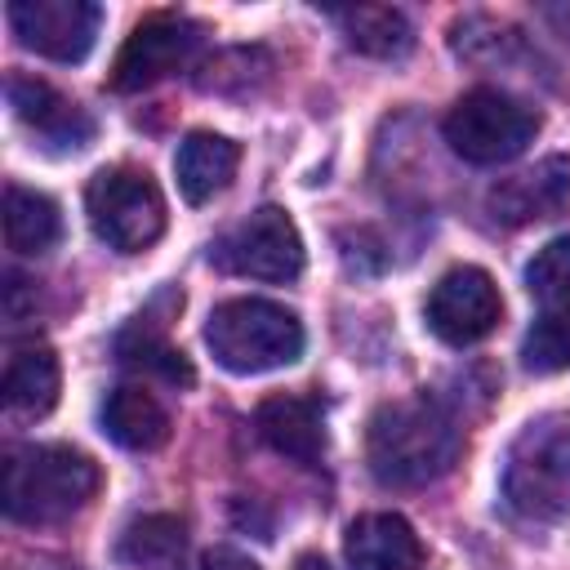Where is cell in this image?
<instances>
[{
    "label": "cell",
    "mask_w": 570,
    "mask_h": 570,
    "mask_svg": "<svg viewBox=\"0 0 570 570\" xmlns=\"http://www.w3.org/2000/svg\"><path fill=\"white\" fill-rule=\"evenodd\" d=\"M459 450L463 432L454 414L428 392L383 401L365 428V459L383 485H428L459 463Z\"/></svg>",
    "instance_id": "cell-1"
},
{
    "label": "cell",
    "mask_w": 570,
    "mask_h": 570,
    "mask_svg": "<svg viewBox=\"0 0 570 570\" xmlns=\"http://www.w3.org/2000/svg\"><path fill=\"white\" fill-rule=\"evenodd\" d=\"M98 463L71 445H18L4 454L0 503L4 517L27 525L67 521L98 494Z\"/></svg>",
    "instance_id": "cell-2"
},
{
    "label": "cell",
    "mask_w": 570,
    "mask_h": 570,
    "mask_svg": "<svg viewBox=\"0 0 570 570\" xmlns=\"http://www.w3.org/2000/svg\"><path fill=\"white\" fill-rule=\"evenodd\" d=\"M503 499L525 521L570 517V414L530 419L503 459Z\"/></svg>",
    "instance_id": "cell-3"
},
{
    "label": "cell",
    "mask_w": 570,
    "mask_h": 570,
    "mask_svg": "<svg viewBox=\"0 0 570 570\" xmlns=\"http://www.w3.org/2000/svg\"><path fill=\"white\" fill-rule=\"evenodd\" d=\"M214 361L232 374H267L303 356V321L272 298H227L205 321Z\"/></svg>",
    "instance_id": "cell-4"
},
{
    "label": "cell",
    "mask_w": 570,
    "mask_h": 570,
    "mask_svg": "<svg viewBox=\"0 0 570 570\" xmlns=\"http://www.w3.org/2000/svg\"><path fill=\"white\" fill-rule=\"evenodd\" d=\"M441 134H445L450 151L463 156L468 165H508L534 142L539 111L503 89L481 85V89H468L450 107Z\"/></svg>",
    "instance_id": "cell-5"
},
{
    "label": "cell",
    "mask_w": 570,
    "mask_h": 570,
    "mask_svg": "<svg viewBox=\"0 0 570 570\" xmlns=\"http://www.w3.org/2000/svg\"><path fill=\"white\" fill-rule=\"evenodd\" d=\"M85 214L102 245L120 254H142L165 232V196L147 169L111 165L85 187Z\"/></svg>",
    "instance_id": "cell-6"
},
{
    "label": "cell",
    "mask_w": 570,
    "mask_h": 570,
    "mask_svg": "<svg viewBox=\"0 0 570 570\" xmlns=\"http://www.w3.org/2000/svg\"><path fill=\"white\" fill-rule=\"evenodd\" d=\"M209 263L249 281H294L303 272V236L285 209L263 205L209 245Z\"/></svg>",
    "instance_id": "cell-7"
},
{
    "label": "cell",
    "mask_w": 570,
    "mask_h": 570,
    "mask_svg": "<svg viewBox=\"0 0 570 570\" xmlns=\"http://www.w3.org/2000/svg\"><path fill=\"white\" fill-rule=\"evenodd\" d=\"M200 36H205L200 22H191L183 13H151V18H142L125 36V45H120V53L111 62L107 85L116 94H142V89L160 85L165 76H174L178 67H187L196 58Z\"/></svg>",
    "instance_id": "cell-8"
},
{
    "label": "cell",
    "mask_w": 570,
    "mask_h": 570,
    "mask_svg": "<svg viewBox=\"0 0 570 570\" xmlns=\"http://www.w3.org/2000/svg\"><path fill=\"white\" fill-rule=\"evenodd\" d=\"M13 36L22 49L53 58V62H85L98 27H102V4L94 0H13L4 9Z\"/></svg>",
    "instance_id": "cell-9"
},
{
    "label": "cell",
    "mask_w": 570,
    "mask_h": 570,
    "mask_svg": "<svg viewBox=\"0 0 570 570\" xmlns=\"http://www.w3.org/2000/svg\"><path fill=\"white\" fill-rule=\"evenodd\" d=\"M428 330L450 343V347H468V343H481L499 316H503V298H499V285L490 272L463 263V267H450L432 294H428Z\"/></svg>",
    "instance_id": "cell-10"
},
{
    "label": "cell",
    "mask_w": 570,
    "mask_h": 570,
    "mask_svg": "<svg viewBox=\"0 0 570 570\" xmlns=\"http://www.w3.org/2000/svg\"><path fill=\"white\" fill-rule=\"evenodd\" d=\"M485 209L494 223L503 227H525V223H543L570 209V156H543L530 169L499 178L485 196Z\"/></svg>",
    "instance_id": "cell-11"
},
{
    "label": "cell",
    "mask_w": 570,
    "mask_h": 570,
    "mask_svg": "<svg viewBox=\"0 0 570 570\" xmlns=\"http://www.w3.org/2000/svg\"><path fill=\"white\" fill-rule=\"evenodd\" d=\"M4 94H9L13 116H18L40 142H49L53 151H80V147H89V138H94L89 111L76 107L71 98H62L49 80L13 71V76L4 80Z\"/></svg>",
    "instance_id": "cell-12"
},
{
    "label": "cell",
    "mask_w": 570,
    "mask_h": 570,
    "mask_svg": "<svg viewBox=\"0 0 570 570\" xmlns=\"http://www.w3.org/2000/svg\"><path fill=\"white\" fill-rule=\"evenodd\" d=\"M343 557L352 570H423V543L396 512H365L347 525Z\"/></svg>",
    "instance_id": "cell-13"
},
{
    "label": "cell",
    "mask_w": 570,
    "mask_h": 570,
    "mask_svg": "<svg viewBox=\"0 0 570 570\" xmlns=\"http://www.w3.org/2000/svg\"><path fill=\"white\" fill-rule=\"evenodd\" d=\"M254 428L276 454L303 468H316L325 459V419L321 405L307 396H267L254 414Z\"/></svg>",
    "instance_id": "cell-14"
},
{
    "label": "cell",
    "mask_w": 570,
    "mask_h": 570,
    "mask_svg": "<svg viewBox=\"0 0 570 570\" xmlns=\"http://www.w3.org/2000/svg\"><path fill=\"white\" fill-rule=\"evenodd\" d=\"M236 165H240V147L232 138H223V134H209V129L187 134L178 142V151H174L178 191L191 205H205L218 191H227V183L236 178Z\"/></svg>",
    "instance_id": "cell-15"
},
{
    "label": "cell",
    "mask_w": 570,
    "mask_h": 570,
    "mask_svg": "<svg viewBox=\"0 0 570 570\" xmlns=\"http://www.w3.org/2000/svg\"><path fill=\"white\" fill-rule=\"evenodd\" d=\"M58 387H62V374H58V356L40 343H27V347H13L9 361H4V410L18 414V419H45L53 405H58Z\"/></svg>",
    "instance_id": "cell-16"
},
{
    "label": "cell",
    "mask_w": 570,
    "mask_h": 570,
    "mask_svg": "<svg viewBox=\"0 0 570 570\" xmlns=\"http://www.w3.org/2000/svg\"><path fill=\"white\" fill-rule=\"evenodd\" d=\"M102 432L125 450H160L169 441V414L147 387L120 383L102 401Z\"/></svg>",
    "instance_id": "cell-17"
},
{
    "label": "cell",
    "mask_w": 570,
    "mask_h": 570,
    "mask_svg": "<svg viewBox=\"0 0 570 570\" xmlns=\"http://www.w3.org/2000/svg\"><path fill=\"white\" fill-rule=\"evenodd\" d=\"M58 236H62L58 205L36 187L9 183L4 187V240H9V249L22 258H40L58 245Z\"/></svg>",
    "instance_id": "cell-18"
},
{
    "label": "cell",
    "mask_w": 570,
    "mask_h": 570,
    "mask_svg": "<svg viewBox=\"0 0 570 570\" xmlns=\"http://www.w3.org/2000/svg\"><path fill=\"white\" fill-rule=\"evenodd\" d=\"M334 22L343 27L347 49L365 53V58H401L414 45V31L405 22L401 9L392 4H356V9H338Z\"/></svg>",
    "instance_id": "cell-19"
},
{
    "label": "cell",
    "mask_w": 570,
    "mask_h": 570,
    "mask_svg": "<svg viewBox=\"0 0 570 570\" xmlns=\"http://www.w3.org/2000/svg\"><path fill=\"white\" fill-rule=\"evenodd\" d=\"M183 557H187V530L178 517L151 512L120 534V561L138 570H183Z\"/></svg>",
    "instance_id": "cell-20"
},
{
    "label": "cell",
    "mask_w": 570,
    "mask_h": 570,
    "mask_svg": "<svg viewBox=\"0 0 570 570\" xmlns=\"http://www.w3.org/2000/svg\"><path fill=\"white\" fill-rule=\"evenodd\" d=\"M116 356H120L125 365L142 370V374H156V379L174 383V387H191V379H196L191 361H187L178 347H169V343H165L156 330H147V325H129V330L120 334V343H116Z\"/></svg>",
    "instance_id": "cell-21"
},
{
    "label": "cell",
    "mask_w": 570,
    "mask_h": 570,
    "mask_svg": "<svg viewBox=\"0 0 570 570\" xmlns=\"http://www.w3.org/2000/svg\"><path fill=\"white\" fill-rule=\"evenodd\" d=\"M525 289L530 298L552 312V316H570V236L548 240L530 263H525Z\"/></svg>",
    "instance_id": "cell-22"
},
{
    "label": "cell",
    "mask_w": 570,
    "mask_h": 570,
    "mask_svg": "<svg viewBox=\"0 0 570 570\" xmlns=\"http://www.w3.org/2000/svg\"><path fill=\"white\" fill-rule=\"evenodd\" d=\"M521 365L530 374H561V370H570V316L539 312V321L521 338Z\"/></svg>",
    "instance_id": "cell-23"
},
{
    "label": "cell",
    "mask_w": 570,
    "mask_h": 570,
    "mask_svg": "<svg viewBox=\"0 0 570 570\" xmlns=\"http://www.w3.org/2000/svg\"><path fill=\"white\" fill-rule=\"evenodd\" d=\"M205 570H263V566L249 561V557L236 552V548H214V552L205 557Z\"/></svg>",
    "instance_id": "cell-24"
},
{
    "label": "cell",
    "mask_w": 570,
    "mask_h": 570,
    "mask_svg": "<svg viewBox=\"0 0 570 570\" xmlns=\"http://www.w3.org/2000/svg\"><path fill=\"white\" fill-rule=\"evenodd\" d=\"M294 570H330V566H325V557L307 552V557H298V561H294Z\"/></svg>",
    "instance_id": "cell-25"
}]
</instances>
